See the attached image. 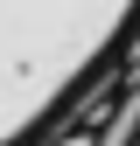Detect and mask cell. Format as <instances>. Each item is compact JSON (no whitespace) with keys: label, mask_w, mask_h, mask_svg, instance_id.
I'll use <instances>...</instances> for the list:
<instances>
[{"label":"cell","mask_w":140,"mask_h":146,"mask_svg":"<svg viewBox=\"0 0 140 146\" xmlns=\"http://www.w3.org/2000/svg\"><path fill=\"white\" fill-rule=\"evenodd\" d=\"M105 146H140V63L126 77V98H119V118H112V132H105Z\"/></svg>","instance_id":"cell-2"},{"label":"cell","mask_w":140,"mask_h":146,"mask_svg":"<svg viewBox=\"0 0 140 146\" xmlns=\"http://www.w3.org/2000/svg\"><path fill=\"white\" fill-rule=\"evenodd\" d=\"M140 56V0H0V146H42Z\"/></svg>","instance_id":"cell-1"}]
</instances>
